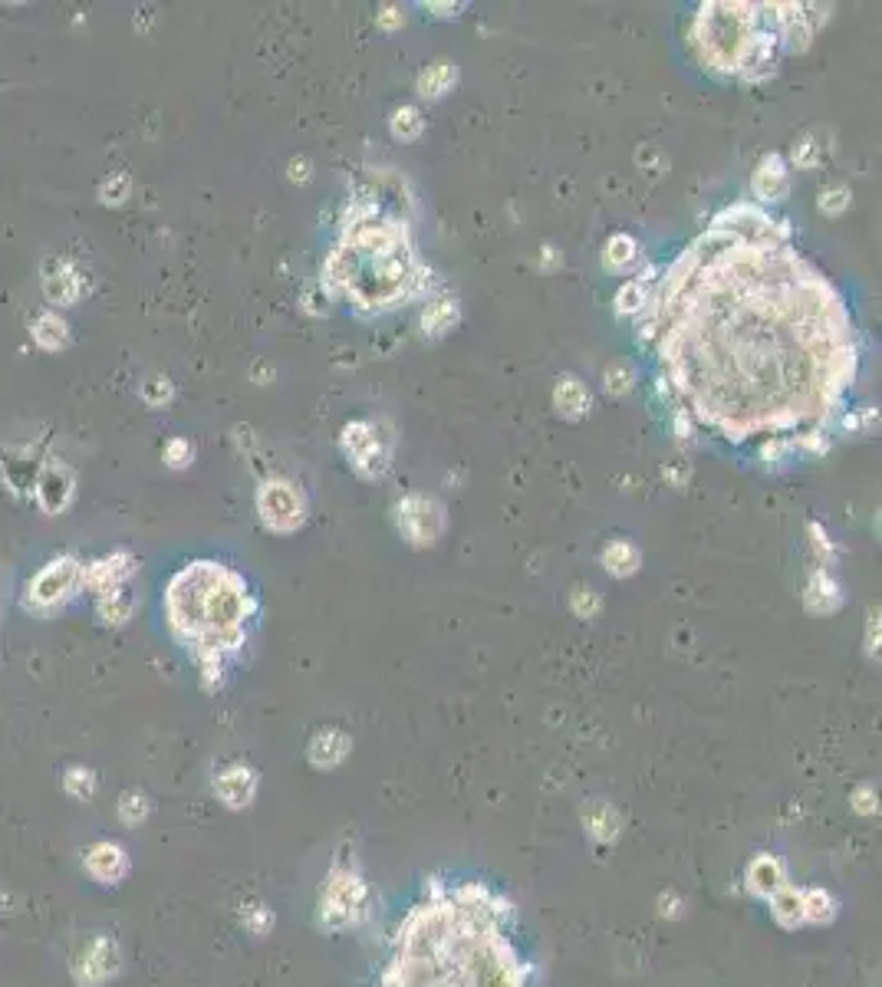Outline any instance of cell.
<instances>
[{"label": "cell", "mask_w": 882, "mask_h": 987, "mask_svg": "<svg viewBox=\"0 0 882 987\" xmlns=\"http://www.w3.org/2000/svg\"><path fill=\"white\" fill-rule=\"evenodd\" d=\"M517 905L481 879L432 872L389 938L376 987H537L514 941Z\"/></svg>", "instance_id": "1"}, {"label": "cell", "mask_w": 882, "mask_h": 987, "mask_svg": "<svg viewBox=\"0 0 882 987\" xmlns=\"http://www.w3.org/2000/svg\"><path fill=\"white\" fill-rule=\"evenodd\" d=\"M162 612L172 639L198 665L201 688L208 695L221 691L231 658L241 655L257 619L247 580L218 560H191L165 583Z\"/></svg>", "instance_id": "2"}, {"label": "cell", "mask_w": 882, "mask_h": 987, "mask_svg": "<svg viewBox=\"0 0 882 987\" xmlns=\"http://www.w3.org/2000/svg\"><path fill=\"white\" fill-rule=\"evenodd\" d=\"M757 20H761L757 4H701L692 37L705 66L741 76L764 30L757 27Z\"/></svg>", "instance_id": "3"}, {"label": "cell", "mask_w": 882, "mask_h": 987, "mask_svg": "<svg viewBox=\"0 0 882 987\" xmlns=\"http://www.w3.org/2000/svg\"><path fill=\"white\" fill-rule=\"evenodd\" d=\"M369 882L353 862L336 859L323 879L320 899H316V925L326 935L353 932L369 918Z\"/></svg>", "instance_id": "4"}, {"label": "cell", "mask_w": 882, "mask_h": 987, "mask_svg": "<svg viewBox=\"0 0 882 987\" xmlns=\"http://www.w3.org/2000/svg\"><path fill=\"white\" fill-rule=\"evenodd\" d=\"M79 593H83V560L76 553H56L27 580L20 593V609L27 616L50 619L70 606Z\"/></svg>", "instance_id": "5"}, {"label": "cell", "mask_w": 882, "mask_h": 987, "mask_svg": "<svg viewBox=\"0 0 882 987\" xmlns=\"http://www.w3.org/2000/svg\"><path fill=\"white\" fill-rule=\"evenodd\" d=\"M339 445H343L356 474H363V478H382L392 464V445H395L392 425L372 422V418H356V422H349L343 428Z\"/></svg>", "instance_id": "6"}, {"label": "cell", "mask_w": 882, "mask_h": 987, "mask_svg": "<svg viewBox=\"0 0 882 987\" xmlns=\"http://www.w3.org/2000/svg\"><path fill=\"white\" fill-rule=\"evenodd\" d=\"M119 974H122V948H119V941L106 932H96L93 938H86L70 958V978L79 987H106L109 981H116Z\"/></svg>", "instance_id": "7"}, {"label": "cell", "mask_w": 882, "mask_h": 987, "mask_svg": "<svg viewBox=\"0 0 882 987\" xmlns=\"http://www.w3.org/2000/svg\"><path fill=\"white\" fill-rule=\"evenodd\" d=\"M257 514L270 533H293L307 520V497L297 491V484L270 478L257 487Z\"/></svg>", "instance_id": "8"}, {"label": "cell", "mask_w": 882, "mask_h": 987, "mask_svg": "<svg viewBox=\"0 0 882 987\" xmlns=\"http://www.w3.org/2000/svg\"><path fill=\"white\" fill-rule=\"evenodd\" d=\"M395 524L412 547H432L445 527V510L428 494H409L395 507Z\"/></svg>", "instance_id": "9"}, {"label": "cell", "mask_w": 882, "mask_h": 987, "mask_svg": "<svg viewBox=\"0 0 882 987\" xmlns=\"http://www.w3.org/2000/svg\"><path fill=\"white\" fill-rule=\"evenodd\" d=\"M40 290H43V297H47L50 310L60 313V310H70V306H76L86 297L89 283L83 277V270H79L70 257L53 254L43 260V267H40Z\"/></svg>", "instance_id": "10"}, {"label": "cell", "mask_w": 882, "mask_h": 987, "mask_svg": "<svg viewBox=\"0 0 882 987\" xmlns=\"http://www.w3.org/2000/svg\"><path fill=\"white\" fill-rule=\"evenodd\" d=\"M30 497L37 501V507L47 517H56V514H63V510H70L73 497H76L73 468L66 461H56V458L40 461V471H37V478H33Z\"/></svg>", "instance_id": "11"}, {"label": "cell", "mask_w": 882, "mask_h": 987, "mask_svg": "<svg viewBox=\"0 0 882 987\" xmlns=\"http://www.w3.org/2000/svg\"><path fill=\"white\" fill-rule=\"evenodd\" d=\"M135 573H139V560H135V553L126 550V547H119V550L103 553V557L83 563V589L86 593H93V599L109 596V593H116V589L129 586Z\"/></svg>", "instance_id": "12"}, {"label": "cell", "mask_w": 882, "mask_h": 987, "mask_svg": "<svg viewBox=\"0 0 882 987\" xmlns=\"http://www.w3.org/2000/svg\"><path fill=\"white\" fill-rule=\"evenodd\" d=\"M83 869L86 876L96 882V886L116 889L129 879L132 872V859L129 849L116 843V839H96L83 849Z\"/></svg>", "instance_id": "13"}, {"label": "cell", "mask_w": 882, "mask_h": 987, "mask_svg": "<svg viewBox=\"0 0 882 987\" xmlns=\"http://www.w3.org/2000/svg\"><path fill=\"white\" fill-rule=\"evenodd\" d=\"M214 797L224 810L231 813H241L247 807H254L257 800V790H260V774L251 764H228L214 774Z\"/></svg>", "instance_id": "14"}, {"label": "cell", "mask_w": 882, "mask_h": 987, "mask_svg": "<svg viewBox=\"0 0 882 987\" xmlns=\"http://www.w3.org/2000/svg\"><path fill=\"white\" fill-rule=\"evenodd\" d=\"M787 866L771 853H757L748 862V872H744V889H748L754 899L767 902L774 892H780L787 886Z\"/></svg>", "instance_id": "15"}, {"label": "cell", "mask_w": 882, "mask_h": 987, "mask_svg": "<svg viewBox=\"0 0 882 987\" xmlns=\"http://www.w3.org/2000/svg\"><path fill=\"white\" fill-rule=\"evenodd\" d=\"M353 751V737L339 728H323L310 737L307 744V760L313 770H336Z\"/></svg>", "instance_id": "16"}, {"label": "cell", "mask_w": 882, "mask_h": 987, "mask_svg": "<svg viewBox=\"0 0 882 987\" xmlns=\"http://www.w3.org/2000/svg\"><path fill=\"white\" fill-rule=\"evenodd\" d=\"M30 339H33V346L43 349V353H63V349L73 346V326L63 313L40 310L30 320Z\"/></svg>", "instance_id": "17"}, {"label": "cell", "mask_w": 882, "mask_h": 987, "mask_svg": "<svg viewBox=\"0 0 882 987\" xmlns=\"http://www.w3.org/2000/svg\"><path fill=\"white\" fill-rule=\"evenodd\" d=\"M751 188L757 201H784L787 191H790V172H787V162L780 155H764L761 162L754 168V178H751Z\"/></svg>", "instance_id": "18"}, {"label": "cell", "mask_w": 882, "mask_h": 987, "mask_svg": "<svg viewBox=\"0 0 882 987\" xmlns=\"http://www.w3.org/2000/svg\"><path fill=\"white\" fill-rule=\"evenodd\" d=\"M804 603L810 612H823L830 616L843 606V586L833 580L830 570H813L810 573V583H807V593H804Z\"/></svg>", "instance_id": "19"}, {"label": "cell", "mask_w": 882, "mask_h": 987, "mask_svg": "<svg viewBox=\"0 0 882 987\" xmlns=\"http://www.w3.org/2000/svg\"><path fill=\"white\" fill-rule=\"evenodd\" d=\"M767 905H771V918L784 928V932H797V928L807 925L804 922V889H797L787 882L784 889L767 899Z\"/></svg>", "instance_id": "20"}, {"label": "cell", "mask_w": 882, "mask_h": 987, "mask_svg": "<svg viewBox=\"0 0 882 987\" xmlns=\"http://www.w3.org/2000/svg\"><path fill=\"white\" fill-rule=\"evenodd\" d=\"M132 612H135V593H132V586H122V589H116V593L96 599V619L103 622L106 629L129 626Z\"/></svg>", "instance_id": "21"}, {"label": "cell", "mask_w": 882, "mask_h": 987, "mask_svg": "<svg viewBox=\"0 0 882 987\" xmlns=\"http://www.w3.org/2000/svg\"><path fill=\"white\" fill-rule=\"evenodd\" d=\"M553 405H557V412L563 418H583L586 412H590V392H586V385L580 379H573V376H563L557 382V389H553Z\"/></svg>", "instance_id": "22"}, {"label": "cell", "mask_w": 882, "mask_h": 987, "mask_svg": "<svg viewBox=\"0 0 882 987\" xmlns=\"http://www.w3.org/2000/svg\"><path fill=\"white\" fill-rule=\"evenodd\" d=\"M840 915V902L830 889L810 886L804 889V922L807 925H833Z\"/></svg>", "instance_id": "23"}, {"label": "cell", "mask_w": 882, "mask_h": 987, "mask_svg": "<svg viewBox=\"0 0 882 987\" xmlns=\"http://www.w3.org/2000/svg\"><path fill=\"white\" fill-rule=\"evenodd\" d=\"M639 563H642V553L632 547L629 540H613V543H606L603 547V566H606L609 576L626 580V576H632L639 570Z\"/></svg>", "instance_id": "24"}, {"label": "cell", "mask_w": 882, "mask_h": 987, "mask_svg": "<svg viewBox=\"0 0 882 987\" xmlns=\"http://www.w3.org/2000/svg\"><path fill=\"white\" fill-rule=\"evenodd\" d=\"M116 816H119L122 826L135 830V826H142L152 816V797L145 790H139V787L122 790L119 793V803H116Z\"/></svg>", "instance_id": "25"}, {"label": "cell", "mask_w": 882, "mask_h": 987, "mask_svg": "<svg viewBox=\"0 0 882 987\" xmlns=\"http://www.w3.org/2000/svg\"><path fill=\"white\" fill-rule=\"evenodd\" d=\"M458 83V66L455 63H432L428 70L418 76V96L422 99H441L451 86Z\"/></svg>", "instance_id": "26"}, {"label": "cell", "mask_w": 882, "mask_h": 987, "mask_svg": "<svg viewBox=\"0 0 882 987\" xmlns=\"http://www.w3.org/2000/svg\"><path fill=\"white\" fill-rule=\"evenodd\" d=\"M99 790V777L93 767L86 764H70L63 770V793L76 803H89Z\"/></svg>", "instance_id": "27"}, {"label": "cell", "mask_w": 882, "mask_h": 987, "mask_svg": "<svg viewBox=\"0 0 882 987\" xmlns=\"http://www.w3.org/2000/svg\"><path fill=\"white\" fill-rule=\"evenodd\" d=\"M458 320H461V313H458L455 300H435V303H428L422 313V333L438 339V336H445L448 329H455Z\"/></svg>", "instance_id": "28"}, {"label": "cell", "mask_w": 882, "mask_h": 987, "mask_svg": "<svg viewBox=\"0 0 882 987\" xmlns=\"http://www.w3.org/2000/svg\"><path fill=\"white\" fill-rule=\"evenodd\" d=\"M583 826L593 839H599V843H613L619 836V813L609 807V803H593V807L583 813Z\"/></svg>", "instance_id": "29"}, {"label": "cell", "mask_w": 882, "mask_h": 987, "mask_svg": "<svg viewBox=\"0 0 882 987\" xmlns=\"http://www.w3.org/2000/svg\"><path fill=\"white\" fill-rule=\"evenodd\" d=\"M636 260H639V244L632 241L629 234H613L606 241V251H603L606 270H629Z\"/></svg>", "instance_id": "30"}, {"label": "cell", "mask_w": 882, "mask_h": 987, "mask_svg": "<svg viewBox=\"0 0 882 987\" xmlns=\"http://www.w3.org/2000/svg\"><path fill=\"white\" fill-rule=\"evenodd\" d=\"M96 198L103 208H122L129 198H132V175L129 172H112L99 181L96 188Z\"/></svg>", "instance_id": "31"}, {"label": "cell", "mask_w": 882, "mask_h": 987, "mask_svg": "<svg viewBox=\"0 0 882 987\" xmlns=\"http://www.w3.org/2000/svg\"><path fill=\"white\" fill-rule=\"evenodd\" d=\"M649 283L646 280H626L616 293V310L623 316H639L649 306Z\"/></svg>", "instance_id": "32"}, {"label": "cell", "mask_w": 882, "mask_h": 987, "mask_svg": "<svg viewBox=\"0 0 882 987\" xmlns=\"http://www.w3.org/2000/svg\"><path fill=\"white\" fill-rule=\"evenodd\" d=\"M389 129L395 139H402V142H412L422 135L425 129V119H422V109H415V106H402V109H395L392 112V119H389Z\"/></svg>", "instance_id": "33"}, {"label": "cell", "mask_w": 882, "mask_h": 987, "mask_svg": "<svg viewBox=\"0 0 882 987\" xmlns=\"http://www.w3.org/2000/svg\"><path fill=\"white\" fill-rule=\"evenodd\" d=\"M241 925H244L251 935L264 938V935L270 932V928H274V912H270L264 902L251 899V902H244V905H241Z\"/></svg>", "instance_id": "34"}, {"label": "cell", "mask_w": 882, "mask_h": 987, "mask_svg": "<svg viewBox=\"0 0 882 987\" xmlns=\"http://www.w3.org/2000/svg\"><path fill=\"white\" fill-rule=\"evenodd\" d=\"M603 382H606V392L609 395H626L632 389V382H636V369H632L629 362L616 359V362H609V366H606Z\"/></svg>", "instance_id": "35"}, {"label": "cell", "mask_w": 882, "mask_h": 987, "mask_svg": "<svg viewBox=\"0 0 882 987\" xmlns=\"http://www.w3.org/2000/svg\"><path fill=\"white\" fill-rule=\"evenodd\" d=\"M790 162L797 168H817L823 162V145H817L813 135H800L794 149H790Z\"/></svg>", "instance_id": "36"}, {"label": "cell", "mask_w": 882, "mask_h": 987, "mask_svg": "<svg viewBox=\"0 0 882 987\" xmlns=\"http://www.w3.org/2000/svg\"><path fill=\"white\" fill-rule=\"evenodd\" d=\"M172 395H175V385L168 376H152V379L142 382V402L145 405L162 408V405L172 402Z\"/></svg>", "instance_id": "37"}, {"label": "cell", "mask_w": 882, "mask_h": 987, "mask_svg": "<svg viewBox=\"0 0 882 987\" xmlns=\"http://www.w3.org/2000/svg\"><path fill=\"white\" fill-rule=\"evenodd\" d=\"M162 461L168 464V468L182 471V468H188L191 461H195V445H191L188 438H172V441H165V448H162Z\"/></svg>", "instance_id": "38"}, {"label": "cell", "mask_w": 882, "mask_h": 987, "mask_svg": "<svg viewBox=\"0 0 882 987\" xmlns=\"http://www.w3.org/2000/svg\"><path fill=\"white\" fill-rule=\"evenodd\" d=\"M570 606H573V612H576V616H580V619H596L599 616V609H603V603H599V596L593 593V589L590 586H576L573 589V596H570Z\"/></svg>", "instance_id": "39"}, {"label": "cell", "mask_w": 882, "mask_h": 987, "mask_svg": "<svg viewBox=\"0 0 882 987\" xmlns=\"http://www.w3.org/2000/svg\"><path fill=\"white\" fill-rule=\"evenodd\" d=\"M850 188H843V185H833L827 191H820V211H827V214H843L846 208H850Z\"/></svg>", "instance_id": "40"}, {"label": "cell", "mask_w": 882, "mask_h": 987, "mask_svg": "<svg viewBox=\"0 0 882 987\" xmlns=\"http://www.w3.org/2000/svg\"><path fill=\"white\" fill-rule=\"evenodd\" d=\"M853 810L863 813V816H873L879 810V793H876L873 784H859L853 790Z\"/></svg>", "instance_id": "41"}, {"label": "cell", "mask_w": 882, "mask_h": 987, "mask_svg": "<svg viewBox=\"0 0 882 987\" xmlns=\"http://www.w3.org/2000/svg\"><path fill=\"white\" fill-rule=\"evenodd\" d=\"M682 905H685V899H682V895H678V892L659 895V912H662L665 918H678V915H682Z\"/></svg>", "instance_id": "42"}, {"label": "cell", "mask_w": 882, "mask_h": 987, "mask_svg": "<svg viewBox=\"0 0 882 987\" xmlns=\"http://www.w3.org/2000/svg\"><path fill=\"white\" fill-rule=\"evenodd\" d=\"M866 652L869 655L879 652V612L876 609L869 612V622H866Z\"/></svg>", "instance_id": "43"}, {"label": "cell", "mask_w": 882, "mask_h": 987, "mask_svg": "<svg viewBox=\"0 0 882 987\" xmlns=\"http://www.w3.org/2000/svg\"><path fill=\"white\" fill-rule=\"evenodd\" d=\"M879 418L873 408H866V412H856V415H846L843 418V428H850V431H859V428H866V425H876Z\"/></svg>", "instance_id": "44"}, {"label": "cell", "mask_w": 882, "mask_h": 987, "mask_svg": "<svg viewBox=\"0 0 882 987\" xmlns=\"http://www.w3.org/2000/svg\"><path fill=\"white\" fill-rule=\"evenodd\" d=\"M376 20H379V27L395 30V27H402V24H405V14H402L399 7H382V14H379Z\"/></svg>", "instance_id": "45"}, {"label": "cell", "mask_w": 882, "mask_h": 987, "mask_svg": "<svg viewBox=\"0 0 882 987\" xmlns=\"http://www.w3.org/2000/svg\"><path fill=\"white\" fill-rule=\"evenodd\" d=\"M290 178L293 181H307L310 178V162H307V158H293V162H290Z\"/></svg>", "instance_id": "46"}, {"label": "cell", "mask_w": 882, "mask_h": 987, "mask_svg": "<svg viewBox=\"0 0 882 987\" xmlns=\"http://www.w3.org/2000/svg\"><path fill=\"white\" fill-rule=\"evenodd\" d=\"M553 264H557V251H553V247L547 244L544 247V267H553Z\"/></svg>", "instance_id": "47"}, {"label": "cell", "mask_w": 882, "mask_h": 987, "mask_svg": "<svg viewBox=\"0 0 882 987\" xmlns=\"http://www.w3.org/2000/svg\"><path fill=\"white\" fill-rule=\"evenodd\" d=\"M0 603H4V596H0Z\"/></svg>", "instance_id": "48"}]
</instances>
